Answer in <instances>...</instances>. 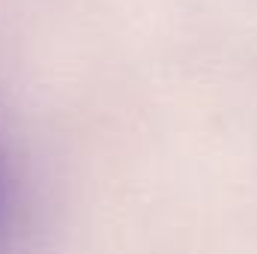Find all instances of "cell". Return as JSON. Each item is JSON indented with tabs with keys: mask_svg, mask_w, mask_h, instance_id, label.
I'll use <instances>...</instances> for the list:
<instances>
[{
	"mask_svg": "<svg viewBox=\"0 0 257 254\" xmlns=\"http://www.w3.org/2000/svg\"><path fill=\"white\" fill-rule=\"evenodd\" d=\"M3 218H6V177H3V162H0V230H3Z\"/></svg>",
	"mask_w": 257,
	"mask_h": 254,
	"instance_id": "1",
	"label": "cell"
}]
</instances>
